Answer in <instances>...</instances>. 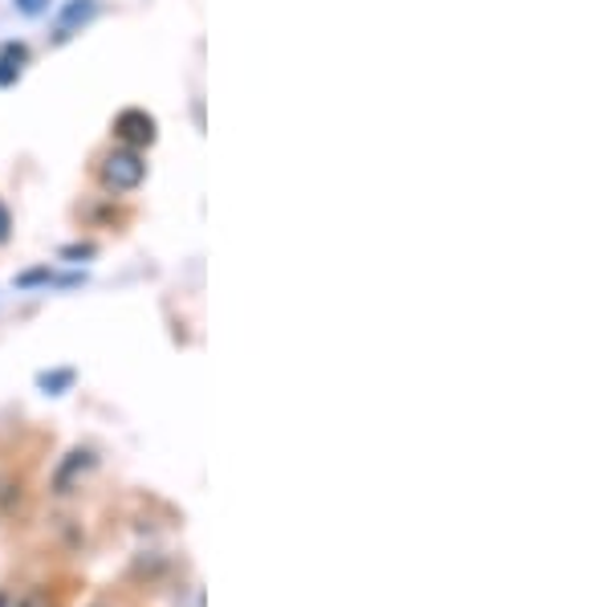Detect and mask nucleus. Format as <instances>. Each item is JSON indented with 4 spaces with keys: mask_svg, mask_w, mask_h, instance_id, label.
I'll return each instance as SVG.
<instances>
[{
    "mask_svg": "<svg viewBox=\"0 0 610 607\" xmlns=\"http://www.w3.org/2000/svg\"><path fill=\"white\" fill-rule=\"evenodd\" d=\"M90 17H94V0H69L66 13H62V33H69V29L90 21Z\"/></svg>",
    "mask_w": 610,
    "mask_h": 607,
    "instance_id": "obj_3",
    "label": "nucleus"
},
{
    "mask_svg": "<svg viewBox=\"0 0 610 607\" xmlns=\"http://www.w3.org/2000/svg\"><path fill=\"white\" fill-rule=\"evenodd\" d=\"M146 176V163L143 155L134 148H122V151H110L107 160H102V184L115 192H131L139 188Z\"/></svg>",
    "mask_w": 610,
    "mask_h": 607,
    "instance_id": "obj_1",
    "label": "nucleus"
},
{
    "mask_svg": "<svg viewBox=\"0 0 610 607\" xmlns=\"http://www.w3.org/2000/svg\"><path fill=\"white\" fill-rule=\"evenodd\" d=\"M94 465V457L90 453H69V460H66V469L57 473V489H69V477H74V473H86Z\"/></svg>",
    "mask_w": 610,
    "mask_h": 607,
    "instance_id": "obj_4",
    "label": "nucleus"
},
{
    "mask_svg": "<svg viewBox=\"0 0 610 607\" xmlns=\"http://www.w3.org/2000/svg\"><path fill=\"white\" fill-rule=\"evenodd\" d=\"M0 607H4V595H0Z\"/></svg>",
    "mask_w": 610,
    "mask_h": 607,
    "instance_id": "obj_7",
    "label": "nucleus"
},
{
    "mask_svg": "<svg viewBox=\"0 0 610 607\" xmlns=\"http://www.w3.org/2000/svg\"><path fill=\"white\" fill-rule=\"evenodd\" d=\"M21 9H25V13H37V9H41V0H21Z\"/></svg>",
    "mask_w": 610,
    "mask_h": 607,
    "instance_id": "obj_6",
    "label": "nucleus"
},
{
    "mask_svg": "<svg viewBox=\"0 0 610 607\" xmlns=\"http://www.w3.org/2000/svg\"><path fill=\"white\" fill-rule=\"evenodd\" d=\"M9 229H13V220H9V208H4V204H0V241H4V237H9Z\"/></svg>",
    "mask_w": 610,
    "mask_h": 607,
    "instance_id": "obj_5",
    "label": "nucleus"
},
{
    "mask_svg": "<svg viewBox=\"0 0 610 607\" xmlns=\"http://www.w3.org/2000/svg\"><path fill=\"white\" fill-rule=\"evenodd\" d=\"M115 131H119V139H127L131 148H143V143L155 139V119H151L146 110H122L119 119H115Z\"/></svg>",
    "mask_w": 610,
    "mask_h": 607,
    "instance_id": "obj_2",
    "label": "nucleus"
}]
</instances>
